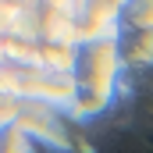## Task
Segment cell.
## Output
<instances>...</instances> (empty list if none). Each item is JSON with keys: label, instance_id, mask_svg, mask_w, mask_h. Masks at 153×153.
<instances>
[{"label": "cell", "instance_id": "obj_1", "mask_svg": "<svg viewBox=\"0 0 153 153\" xmlns=\"http://www.w3.org/2000/svg\"><path fill=\"white\" fill-rule=\"evenodd\" d=\"M146 4H150V0H135V4L128 7L125 22H128V25H139V29H146Z\"/></svg>", "mask_w": 153, "mask_h": 153}]
</instances>
